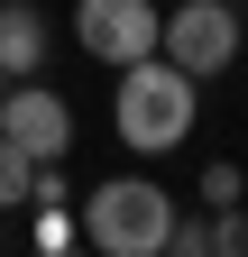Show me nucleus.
Listing matches in <instances>:
<instances>
[{
  "label": "nucleus",
  "instance_id": "1",
  "mask_svg": "<svg viewBox=\"0 0 248 257\" xmlns=\"http://www.w3.org/2000/svg\"><path fill=\"white\" fill-rule=\"evenodd\" d=\"M110 119H119V138H129L138 156L184 147V138H193V119H202L193 74H184L175 55H138V64H119V101H110Z\"/></svg>",
  "mask_w": 248,
  "mask_h": 257
},
{
  "label": "nucleus",
  "instance_id": "2",
  "mask_svg": "<svg viewBox=\"0 0 248 257\" xmlns=\"http://www.w3.org/2000/svg\"><path fill=\"white\" fill-rule=\"evenodd\" d=\"M83 239L101 248V257H166V239H175V193L147 184V175L92 184V202H83Z\"/></svg>",
  "mask_w": 248,
  "mask_h": 257
},
{
  "label": "nucleus",
  "instance_id": "3",
  "mask_svg": "<svg viewBox=\"0 0 248 257\" xmlns=\"http://www.w3.org/2000/svg\"><path fill=\"white\" fill-rule=\"evenodd\" d=\"M74 37L92 64H138V55H157L166 19H157V0H74Z\"/></svg>",
  "mask_w": 248,
  "mask_h": 257
},
{
  "label": "nucleus",
  "instance_id": "4",
  "mask_svg": "<svg viewBox=\"0 0 248 257\" xmlns=\"http://www.w3.org/2000/svg\"><path fill=\"white\" fill-rule=\"evenodd\" d=\"M184 74H221V64H239V10L230 0H184V10H166V37H157Z\"/></svg>",
  "mask_w": 248,
  "mask_h": 257
},
{
  "label": "nucleus",
  "instance_id": "5",
  "mask_svg": "<svg viewBox=\"0 0 248 257\" xmlns=\"http://www.w3.org/2000/svg\"><path fill=\"white\" fill-rule=\"evenodd\" d=\"M0 128H10L37 166H55V156L74 147V110H65V92H46V83H28V74L0 92Z\"/></svg>",
  "mask_w": 248,
  "mask_h": 257
},
{
  "label": "nucleus",
  "instance_id": "6",
  "mask_svg": "<svg viewBox=\"0 0 248 257\" xmlns=\"http://www.w3.org/2000/svg\"><path fill=\"white\" fill-rule=\"evenodd\" d=\"M46 64V19L28 0H0V74H37Z\"/></svg>",
  "mask_w": 248,
  "mask_h": 257
},
{
  "label": "nucleus",
  "instance_id": "7",
  "mask_svg": "<svg viewBox=\"0 0 248 257\" xmlns=\"http://www.w3.org/2000/svg\"><path fill=\"white\" fill-rule=\"evenodd\" d=\"M28 184H37V156L0 128V211H19V202H28Z\"/></svg>",
  "mask_w": 248,
  "mask_h": 257
},
{
  "label": "nucleus",
  "instance_id": "8",
  "mask_svg": "<svg viewBox=\"0 0 248 257\" xmlns=\"http://www.w3.org/2000/svg\"><path fill=\"white\" fill-rule=\"evenodd\" d=\"M239 193H248L239 166H202V202H211V211H239Z\"/></svg>",
  "mask_w": 248,
  "mask_h": 257
},
{
  "label": "nucleus",
  "instance_id": "9",
  "mask_svg": "<svg viewBox=\"0 0 248 257\" xmlns=\"http://www.w3.org/2000/svg\"><path fill=\"white\" fill-rule=\"evenodd\" d=\"M166 248H175V257H211V220H184V211H175V239H166Z\"/></svg>",
  "mask_w": 248,
  "mask_h": 257
},
{
  "label": "nucleus",
  "instance_id": "10",
  "mask_svg": "<svg viewBox=\"0 0 248 257\" xmlns=\"http://www.w3.org/2000/svg\"><path fill=\"white\" fill-rule=\"evenodd\" d=\"M211 248L239 257V248H248V211H221V220H211Z\"/></svg>",
  "mask_w": 248,
  "mask_h": 257
},
{
  "label": "nucleus",
  "instance_id": "11",
  "mask_svg": "<svg viewBox=\"0 0 248 257\" xmlns=\"http://www.w3.org/2000/svg\"><path fill=\"white\" fill-rule=\"evenodd\" d=\"M0 92H10V74H0Z\"/></svg>",
  "mask_w": 248,
  "mask_h": 257
},
{
  "label": "nucleus",
  "instance_id": "12",
  "mask_svg": "<svg viewBox=\"0 0 248 257\" xmlns=\"http://www.w3.org/2000/svg\"><path fill=\"white\" fill-rule=\"evenodd\" d=\"M239 46H248V28H239Z\"/></svg>",
  "mask_w": 248,
  "mask_h": 257
}]
</instances>
